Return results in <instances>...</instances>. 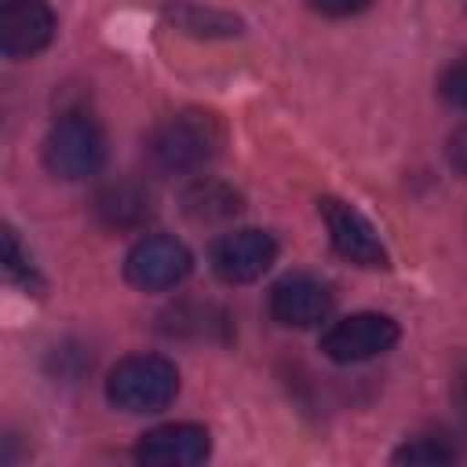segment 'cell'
I'll list each match as a JSON object with an SVG mask.
<instances>
[{
    "label": "cell",
    "mask_w": 467,
    "mask_h": 467,
    "mask_svg": "<svg viewBox=\"0 0 467 467\" xmlns=\"http://www.w3.org/2000/svg\"><path fill=\"white\" fill-rule=\"evenodd\" d=\"M317 212L325 219V230H328L336 255H343L354 266H387V244L379 241V234L365 212H358L343 197H321Z\"/></svg>",
    "instance_id": "cell-5"
},
{
    "label": "cell",
    "mask_w": 467,
    "mask_h": 467,
    "mask_svg": "<svg viewBox=\"0 0 467 467\" xmlns=\"http://www.w3.org/2000/svg\"><path fill=\"white\" fill-rule=\"evenodd\" d=\"M390 460L394 463H409V467H434V463H452L456 460V449L445 438L420 434V438H409L405 445H398Z\"/></svg>",
    "instance_id": "cell-14"
},
{
    "label": "cell",
    "mask_w": 467,
    "mask_h": 467,
    "mask_svg": "<svg viewBox=\"0 0 467 467\" xmlns=\"http://www.w3.org/2000/svg\"><path fill=\"white\" fill-rule=\"evenodd\" d=\"M91 208H95V219L109 230H139L153 215V197L135 179H113L99 186Z\"/></svg>",
    "instance_id": "cell-11"
},
{
    "label": "cell",
    "mask_w": 467,
    "mask_h": 467,
    "mask_svg": "<svg viewBox=\"0 0 467 467\" xmlns=\"http://www.w3.org/2000/svg\"><path fill=\"white\" fill-rule=\"evenodd\" d=\"M212 438L201 423H161L135 441V460L146 467H193L208 460Z\"/></svg>",
    "instance_id": "cell-8"
},
{
    "label": "cell",
    "mask_w": 467,
    "mask_h": 467,
    "mask_svg": "<svg viewBox=\"0 0 467 467\" xmlns=\"http://www.w3.org/2000/svg\"><path fill=\"white\" fill-rule=\"evenodd\" d=\"M456 409H460L463 420H467V368H463L460 379H456Z\"/></svg>",
    "instance_id": "cell-19"
},
{
    "label": "cell",
    "mask_w": 467,
    "mask_h": 467,
    "mask_svg": "<svg viewBox=\"0 0 467 467\" xmlns=\"http://www.w3.org/2000/svg\"><path fill=\"white\" fill-rule=\"evenodd\" d=\"M40 153H44V168L55 179L80 182V179H91V175L102 171V164H106V131L91 113L69 109L47 128Z\"/></svg>",
    "instance_id": "cell-2"
},
{
    "label": "cell",
    "mask_w": 467,
    "mask_h": 467,
    "mask_svg": "<svg viewBox=\"0 0 467 467\" xmlns=\"http://www.w3.org/2000/svg\"><path fill=\"white\" fill-rule=\"evenodd\" d=\"M179 394V368L161 354H131L106 376V398L120 412H161Z\"/></svg>",
    "instance_id": "cell-3"
},
{
    "label": "cell",
    "mask_w": 467,
    "mask_h": 467,
    "mask_svg": "<svg viewBox=\"0 0 467 467\" xmlns=\"http://www.w3.org/2000/svg\"><path fill=\"white\" fill-rule=\"evenodd\" d=\"M445 153H449V164H452V171L467 179V124H460V128L452 131V139H449Z\"/></svg>",
    "instance_id": "cell-18"
},
{
    "label": "cell",
    "mask_w": 467,
    "mask_h": 467,
    "mask_svg": "<svg viewBox=\"0 0 467 467\" xmlns=\"http://www.w3.org/2000/svg\"><path fill=\"white\" fill-rule=\"evenodd\" d=\"M332 292L310 274H288L270 288V314L285 328H314L328 317Z\"/></svg>",
    "instance_id": "cell-9"
},
{
    "label": "cell",
    "mask_w": 467,
    "mask_h": 467,
    "mask_svg": "<svg viewBox=\"0 0 467 467\" xmlns=\"http://www.w3.org/2000/svg\"><path fill=\"white\" fill-rule=\"evenodd\" d=\"M182 212L193 219V223H226L241 212V193L219 179H193L182 193Z\"/></svg>",
    "instance_id": "cell-12"
},
{
    "label": "cell",
    "mask_w": 467,
    "mask_h": 467,
    "mask_svg": "<svg viewBox=\"0 0 467 467\" xmlns=\"http://www.w3.org/2000/svg\"><path fill=\"white\" fill-rule=\"evenodd\" d=\"M55 36V11L44 0H4L0 7V51L7 58H29Z\"/></svg>",
    "instance_id": "cell-10"
},
{
    "label": "cell",
    "mask_w": 467,
    "mask_h": 467,
    "mask_svg": "<svg viewBox=\"0 0 467 467\" xmlns=\"http://www.w3.org/2000/svg\"><path fill=\"white\" fill-rule=\"evenodd\" d=\"M223 146V128L204 109H179L153 124L146 135V157L161 175H193Z\"/></svg>",
    "instance_id": "cell-1"
},
{
    "label": "cell",
    "mask_w": 467,
    "mask_h": 467,
    "mask_svg": "<svg viewBox=\"0 0 467 467\" xmlns=\"http://www.w3.org/2000/svg\"><path fill=\"white\" fill-rule=\"evenodd\" d=\"M368 4L372 0H310V7L321 11V15H328V18H350V15L365 11Z\"/></svg>",
    "instance_id": "cell-17"
},
{
    "label": "cell",
    "mask_w": 467,
    "mask_h": 467,
    "mask_svg": "<svg viewBox=\"0 0 467 467\" xmlns=\"http://www.w3.org/2000/svg\"><path fill=\"white\" fill-rule=\"evenodd\" d=\"M190 270H193L190 248L168 234H146L124 255V277L139 292H168L182 285Z\"/></svg>",
    "instance_id": "cell-4"
},
{
    "label": "cell",
    "mask_w": 467,
    "mask_h": 467,
    "mask_svg": "<svg viewBox=\"0 0 467 467\" xmlns=\"http://www.w3.org/2000/svg\"><path fill=\"white\" fill-rule=\"evenodd\" d=\"M274 259H277V241L255 226L230 230L212 244V270L226 285L259 281L274 266Z\"/></svg>",
    "instance_id": "cell-7"
},
{
    "label": "cell",
    "mask_w": 467,
    "mask_h": 467,
    "mask_svg": "<svg viewBox=\"0 0 467 467\" xmlns=\"http://www.w3.org/2000/svg\"><path fill=\"white\" fill-rule=\"evenodd\" d=\"M398 321L376 310H361L350 314L343 321H336L325 336H321V350L325 358L339 361V365H354V361H368L376 354H387L398 343Z\"/></svg>",
    "instance_id": "cell-6"
},
{
    "label": "cell",
    "mask_w": 467,
    "mask_h": 467,
    "mask_svg": "<svg viewBox=\"0 0 467 467\" xmlns=\"http://www.w3.org/2000/svg\"><path fill=\"white\" fill-rule=\"evenodd\" d=\"M438 91H441V99H445L449 106H456V109L467 113V58H456V62L441 73Z\"/></svg>",
    "instance_id": "cell-16"
},
{
    "label": "cell",
    "mask_w": 467,
    "mask_h": 467,
    "mask_svg": "<svg viewBox=\"0 0 467 467\" xmlns=\"http://www.w3.org/2000/svg\"><path fill=\"white\" fill-rule=\"evenodd\" d=\"M168 18L179 26V29H186V33H197V36H215V33H237V18H230V15H223V11H201L197 4H171L168 7Z\"/></svg>",
    "instance_id": "cell-13"
},
{
    "label": "cell",
    "mask_w": 467,
    "mask_h": 467,
    "mask_svg": "<svg viewBox=\"0 0 467 467\" xmlns=\"http://www.w3.org/2000/svg\"><path fill=\"white\" fill-rule=\"evenodd\" d=\"M0 241H4V274H7V281L22 285L26 292H40V288H44V281H40L36 266L29 263V255L22 252V244H18V237H15V230H11V226H4V230H0Z\"/></svg>",
    "instance_id": "cell-15"
}]
</instances>
